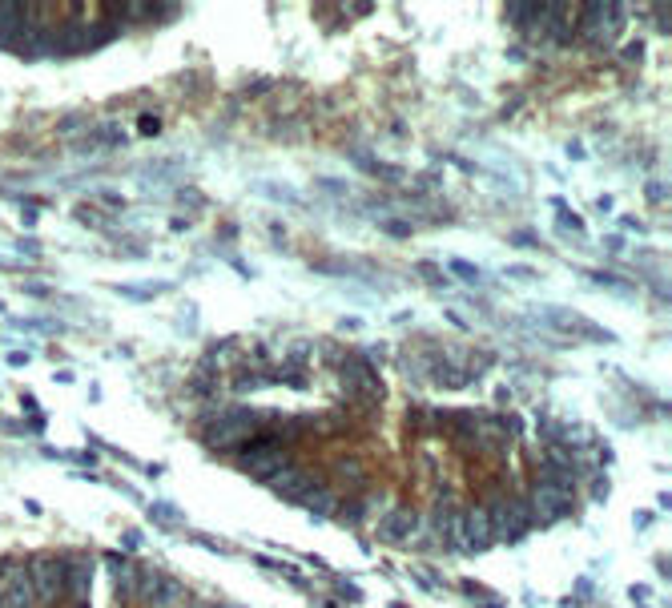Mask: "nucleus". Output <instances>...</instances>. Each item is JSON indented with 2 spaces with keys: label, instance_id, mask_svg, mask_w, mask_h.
Returning a JSON list of instances; mask_svg holds the SVG:
<instances>
[{
  "label": "nucleus",
  "instance_id": "nucleus-1",
  "mask_svg": "<svg viewBox=\"0 0 672 608\" xmlns=\"http://www.w3.org/2000/svg\"><path fill=\"white\" fill-rule=\"evenodd\" d=\"M202 439L214 447V451H230V447H246L250 439H254V415L250 411H230V415H222L218 423H210L206 431H202Z\"/></svg>",
  "mask_w": 672,
  "mask_h": 608
},
{
  "label": "nucleus",
  "instance_id": "nucleus-2",
  "mask_svg": "<svg viewBox=\"0 0 672 608\" xmlns=\"http://www.w3.org/2000/svg\"><path fill=\"white\" fill-rule=\"evenodd\" d=\"M65 576H69V564L61 556H37L29 564V584H33V596L45 600V604H57L61 592H65Z\"/></svg>",
  "mask_w": 672,
  "mask_h": 608
},
{
  "label": "nucleus",
  "instance_id": "nucleus-3",
  "mask_svg": "<svg viewBox=\"0 0 672 608\" xmlns=\"http://www.w3.org/2000/svg\"><path fill=\"white\" fill-rule=\"evenodd\" d=\"M238 464H242L254 480H266V476H274L278 468H286V464H290V455H286V447H282V443H270V439H250V443L242 447V455H238Z\"/></svg>",
  "mask_w": 672,
  "mask_h": 608
},
{
  "label": "nucleus",
  "instance_id": "nucleus-4",
  "mask_svg": "<svg viewBox=\"0 0 672 608\" xmlns=\"http://www.w3.org/2000/svg\"><path fill=\"white\" fill-rule=\"evenodd\" d=\"M0 608H37L25 564H13V560L0 564Z\"/></svg>",
  "mask_w": 672,
  "mask_h": 608
},
{
  "label": "nucleus",
  "instance_id": "nucleus-5",
  "mask_svg": "<svg viewBox=\"0 0 672 608\" xmlns=\"http://www.w3.org/2000/svg\"><path fill=\"white\" fill-rule=\"evenodd\" d=\"M455 544L467 552H483L491 544V524H487V508H471L467 516H459L455 524Z\"/></svg>",
  "mask_w": 672,
  "mask_h": 608
},
{
  "label": "nucleus",
  "instance_id": "nucleus-6",
  "mask_svg": "<svg viewBox=\"0 0 672 608\" xmlns=\"http://www.w3.org/2000/svg\"><path fill=\"white\" fill-rule=\"evenodd\" d=\"M262 484H266L270 492H282V496H294V500H298V496H302L306 488H314L318 480H314L310 472H302V468H294V464H286V468H278L274 476H266Z\"/></svg>",
  "mask_w": 672,
  "mask_h": 608
},
{
  "label": "nucleus",
  "instance_id": "nucleus-7",
  "mask_svg": "<svg viewBox=\"0 0 672 608\" xmlns=\"http://www.w3.org/2000/svg\"><path fill=\"white\" fill-rule=\"evenodd\" d=\"M620 25H624L620 5H588V13H584V29L596 33V37H612Z\"/></svg>",
  "mask_w": 672,
  "mask_h": 608
},
{
  "label": "nucleus",
  "instance_id": "nucleus-8",
  "mask_svg": "<svg viewBox=\"0 0 672 608\" xmlns=\"http://www.w3.org/2000/svg\"><path fill=\"white\" fill-rule=\"evenodd\" d=\"M564 496H568V492H560V488H548V484H540V488L532 492L536 516H540V520H556V516H560V508H564Z\"/></svg>",
  "mask_w": 672,
  "mask_h": 608
},
{
  "label": "nucleus",
  "instance_id": "nucleus-9",
  "mask_svg": "<svg viewBox=\"0 0 672 608\" xmlns=\"http://www.w3.org/2000/svg\"><path fill=\"white\" fill-rule=\"evenodd\" d=\"M411 528H415V512L411 508H399V512H391L387 516V524H383V540H407L411 536Z\"/></svg>",
  "mask_w": 672,
  "mask_h": 608
},
{
  "label": "nucleus",
  "instance_id": "nucleus-10",
  "mask_svg": "<svg viewBox=\"0 0 672 608\" xmlns=\"http://www.w3.org/2000/svg\"><path fill=\"white\" fill-rule=\"evenodd\" d=\"M298 504L310 508V512H318V516H326V512H334V492L322 488V484H314V488H306V492L298 496Z\"/></svg>",
  "mask_w": 672,
  "mask_h": 608
},
{
  "label": "nucleus",
  "instance_id": "nucleus-11",
  "mask_svg": "<svg viewBox=\"0 0 672 608\" xmlns=\"http://www.w3.org/2000/svg\"><path fill=\"white\" fill-rule=\"evenodd\" d=\"M157 588H161V592H149V600H153L157 608H170V604L182 596V584H178V580H157Z\"/></svg>",
  "mask_w": 672,
  "mask_h": 608
},
{
  "label": "nucleus",
  "instance_id": "nucleus-12",
  "mask_svg": "<svg viewBox=\"0 0 672 608\" xmlns=\"http://www.w3.org/2000/svg\"><path fill=\"white\" fill-rule=\"evenodd\" d=\"M451 270H455L459 278H467V282H475V278H479V270H471V262H451Z\"/></svg>",
  "mask_w": 672,
  "mask_h": 608
},
{
  "label": "nucleus",
  "instance_id": "nucleus-13",
  "mask_svg": "<svg viewBox=\"0 0 672 608\" xmlns=\"http://www.w3.org/2000/svg\"><path fill=\"white\" fill-rule=\"evenodd\" d=\"M339 472H343V476H351V480L359 476V464H355V455H347V460L339 464Z\"/></svg>",
  "mask_w": 672,
  "mask_h": 608
},
{
  "label": "nucleus",
  "instance_id": "nucleus-14",
  "mask_svg": "<svg viewBox=\"0 0 672 608\" xmlns=\"http://www.w3.org/2000/svg\"><path fill=\"white\" fill-rule=\"evenodd\" d=\"M383 226H387L395 238H407V234H411V226H407V222H383Z\"/></svg>",
  "mask_w": 672,
  "mask_h": 608
}]
</instances>
